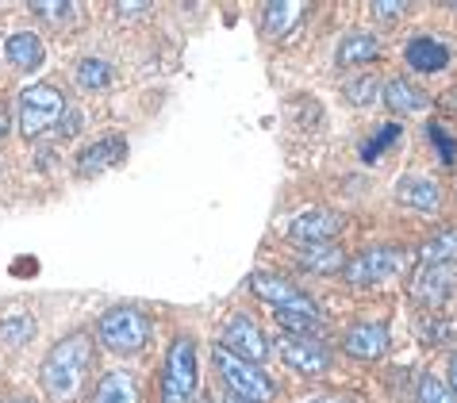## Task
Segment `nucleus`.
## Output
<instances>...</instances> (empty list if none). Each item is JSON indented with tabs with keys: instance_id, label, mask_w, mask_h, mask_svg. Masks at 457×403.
Instances as JSON below:
<instances>
[{
	"instance_id": "1",
	"label": "nucleus",
	"mask_w": 457,
	"mask_h": 403,
	"mask_svg": "<svg viewBox=\"0 0 457 403\" xmlns=\"http://www.w3.org/2000/svg\"><path fill=\"white\" fill-rule=\"evenodd\" d=\"M93 365V334L73 331L62 342L50 346V354L39 369V384L50 403H73L85 392V376Z\"/></svg>"
},
{
	"instance_id": "2",
	"label": "nucleus",
	"mask_w": 457,
	"mask_h": 403,
	"mask_svg": "<svg viewBox=\"0 0 457 403\" xmlns=\"http://www.w3.org/2000/svg\"><path fill=\"white\" fill-rule=\"evenodd\" d=\"M215 365H220V376H223V384H227V392H231V399H243V403H273L277 384H273V376L265 373L262 365L227 354L223 346L215 350Z\"/></svg>"
},
{
	"instance_id": "3",
	"label": "nucleus",
	"mask_w": 457,
	"mask_h": 403,
	"mask_svg": "<svg viewBox=\"0 0 457 403\" xmlns=\"http://www.w3.org/2000/svg\"><path fill=\"white\" fill-rule=\"evenodd\" d=\"M70 116L66 96L54 85H31L20 93V135L23 138H39L46 131H58V123Z\"/></svg>"
},
{
	"instance_id": "4",
	"label": "nucleus",
	"mask_w": 457,
	"mask_h": 403,
	"mask_svg": "<svg viewBox=\"0 0 457 403\" xmlns=\"http://www.w3.org/2000/svg\"><path fill=\"white\" fill-rule=\"evenodd\" d=\"M96 338L112 354H138L150 342V319L138 308H112L100 315Z\"/></svg>"
},
{
	"instance_id": "5",
	"label": "nucleus",
	"mask_w": 457,
	"mask_h": 403,
	"mask_svg": "<svg viewBox=\"0 0 457 403\" xmlns=\"http://www.w3.org/2000/svg\"><path fill=\"white\" fill-rule=\"evenodd\" d=\"M196 396V342L177 338L162 365V403H193Z\"/></svg>"
},
{
	"instance_id": "6",
	"label": "nucleus",
	"mask_w": 457,
	"mask_h": 403,
	"mask_svg": "<svg viewBox=\"0 0 457 403\" xmlns=\"http://www.w3.org/2000/svg\"><path fill=\"white\" fill-rule=\"evenodd\" d=\"M403 266H408V254L396 246H373L365 250V254H358L353 261H346V281L353 288H370V284H380L388 281V276H396Z\"/></svg>"
},
{
	"instance_id": "7",
	"label": "nucleus",
	"mask_w": 457,
	"mask_h": 403,
	"mask_svg": "<svg viewBox=\"0 0 457 403\" xmlns=\"http://www.w3.org/2000/svg\"><path fill=\"white\" fill-rule=\"evenodd\" d=\"M250 288H253V296L265 300L273 311H315V304L308 296L300 292L292 281H285V276H277L270 269H258L250 276Z\"/></svg>"
},
{
	"instance_id": "8",
	"label": "nucleus",
	"mask_w": 457,
	"mask_h": 403,
	"mask_svg": "<svg viewBox=\"0 0 457 403\" xmlns=\"http://www.w3.org/2000/svg\"><path fill=\"white\" fill-rule=\"evenodd\" d=\"M277 358H281L288 369H296L303 376H315V373H327L331 369V350L323 342H315V338H296V334H285L281 342H277Z\"/></svg>"
},
{
	"instance_id": "9",
	"label": "nucleus",
	"mask_w": 457,
	"mask_h": 403,
	"mask_svg": "<svg viewBox=\"0 0 457 403\" xmlns=\"http://www.w3.org/2000/svg\"><path fill=\"white\" fill-rule=\"evenodd\" d=\"M223 350L243 361H253V365H262L270 358V342H265L262 326L253 323L250 315H235V319L223 326Z\"/></svg>"
},
{
	"instance_id": "10",
	"label": "nucleus",
	"mask_w": 457,
	"mask_h": 403,
	"mask_svg": "<svg viewBox=\"0 0 457 403\" xmlns=\"http://www.w3.org/2000/svg\"><path fill=\"white\" fill-rule=\"evenodd\" d=\"M338 231H342V216H335V211H327V208H308L292 219L288 238L300 246H327Z\"/></svg>"
},
{
	"instance_id": "11",
	"label": "nucleus",
	"mask_w": 457,
	"mask_h": 403,
	"mask_svg": "<svg viewBox=\"0 0 457 403\" xmlns=\"http://www.w3.org/2000/svg\"><path fill=\"white\" fill-rule=\"evenodd\" d=\"M457 288V269L453 266H423L411 276V296L427 308H442Z\"/></svg>"
},
{
	"instance_id": "12",
	"label": "nucleus",
	"mask_w": 457,
	"mask_h": 403,
	"mask_svg": "<svg viewBox=\"0 0 457 403\" xmlns=\"http://www.w3.org/2000/svg\"><path fill=\"white\" fill-rule=\"evenodd\" d=\"M123 158H127V138H123V135H104V138H96L93 146L81 150V158H78V177H96V173L120 166Z\"/></svg>"
},
{
	"instance_id": "13",
	"label": "nucleus",
	"mask_w": 457,
	"mask_h": 403,
	"mask_svg": "<svg viewBox=\"0 0 457 403\" xmlns=\"http://www.w3.org/2000/svg\"><path fill=\"white\" fill-rule=\"evenodd\" d=\"M342 350H346L353 361H377L388 354V331L380 323H358L342 338Z\"/></svg>"
},
{
	"instance_id": "14",
	"label": "nucleus",
	"mask_w": 457,
	"mask_h": 403,
	"mask_svg": "<svg viewBox=\"0 0 457 403\" xmlns=\"http://www.w3.org/2000/svg\"><path fill=\"white\" fill-rule=\"evenodd\" d=\"M396 200L403 208H411V211L435 216V211L442 208V188H438V181L419 177V173H408V177L396 185Z\"/></svg>"
},
{
	"instance_id": "15",
	"label": "nucleus",
	"mask_w": 457,
	"mask_h": 403,
	"mask_svg": "<svg viewBox=\"0 0 457 403\" xmlns=\"http://www.w3.org/2000/svg\"><path fill=\"white\" fill-rule=\"evenodd\" d=\"M403 58H408V66L419 70V73H438L450 66V46L430 39V35H419V39L408 43V50H403Z\"/></svg>"
},
{
	"instance_id": "16",
	"label": "nucleus",
	"mask_w": 457,
	"mask_h": 403,
	"mask_svg": "<svg viewBox=\"0 0 457 403\" xmlns=\"http://www.w3.org/2000/svg\"><path fill=\"white\" fill-rule=\"evenodd\" d=\"M380 96H385V104L392 116H400V119H408V116H419V111H427V93H419L411 81H403V78H392L385 81V89H380Z\"/></svg>"
},
{
	"instance_id": "17",
	"label": "nucleus",
	"mask_w": 457,
	"mask_h": 403,
	"mask_svg": "<svg viewBox=\"0 0 457 403\" xmlns=\"http://www.w3.org/2000/svg\"><path fill=\"white\" fill-rule=\"evenodd\" d=\"M93 403H138V381L123 369H112V373L100 376Z\"/></svg>"
},
{
	"instance_id": "18",
	"label": "nucleus",
	"mask_w": 457,
	"mask_h": 403,
	"mask_svg": "<svg viewBox=\"0 0 457 403\" xmlns=\"http://www.w3.org/2000/svg\"><path fill=\"white\" fill-rule=\"evenodd\" d=\"M4 54L16 62L20 70H39L43 66V58H46V50H43V39L35 31H16L12 39L4 43Z\"/></svg>"
},
{
	"instance_id": "19",
	"label": "nucleus",
	"mask_w": 457,
	"mask_h": 403,
	"mask_svg": "<svg viewBox=\"0 0 457 403\" xmlns=\"http://www.w3.org/2000/svg\"><path fill=\"white\" fill-rule=\"evenodd\" d=\"M377 54H380L377 35L353 31V35H346V39L338 43V54H335V62H338V66H365V62H373Z\"/></svg>"
},
{
	"instance_id": "20",
	"label": "nucleus",
	"mask_w": 457,
	"mask_h": 403,
	"mask_svg": "<svg viewBox=\"0 0 457 403\" xmlns=\"http://www.w3.org/2000/svg\"><path fill=\"white\" fill-rule=\"evenodd\" d=\"M300 269H308V273H346V254L331 243L327 246H303Z\"/></svg>"
},
{
	"instance_id": "21",
	"label": "nucleus",
	"mask_w": 457,
	"mask_h": 403,
	"mask_svg": "<svg viewBox=\"0 0 457 403\" xmlns=\"http://www.w3.org/2000/svg\"><path fill=\"white\" fill-rule=\"evenodd\" d=\"M303 4H296V0H277V4H265V31L273 35V39H281V35H288L292 31V23H300V16H303Z\"/></svg>"
},
{
	"instance_id": "22",
	"label": "nucleus",
	"mask_w": 457,
	"mask_h": 403,
	"mask_svg": "<svg viewBox=\"0 0 457 403\" xmlns=\"http://www.w3.org/2000/svg\"><path fill=\"white\" fill-rule=\"evenodd\" d=\"M457 261V231H442L423 246V266H453Z\"/></svg>"
},
{
	"instance_id": "23",
	"label": "nucleus",
	"mask_w": 457,
	"mask_h": 403,
	"mask_svg": "<svg viewBox=\"0 0 457 403\" xmlns=\"http://www.w3.org/2000/svg\"><path fill=\"white\" fill-rule=\"evenodd\" d=\"M380 89H385V85H380V81L373 78V73H361V78L346 81V89H342V93H346V100H350L353 108H370L373 100L380 96Z\"/></svg>"
},
{
	"instance_id": "24",
	"label": "nucleus",
	"mask_w": 457,
	"mask_h": 403,
	"mask_svg": "<svg viewBox=\"0 0 457 403\" xmlns=\"http://www.w3.org/2000/svg\"><path fill=\"white\" fill-rule=\"evenodd\" d=\"M0 338H4L8 346H23L35 338V319L31 315H4L0 319Z\"/></svg>"
},
{
	"instance_id": "25",
	"label": "nucleus",
	"mask_w": 457,
	"mask_h": 403,
	"mask_svg": "<svg viewBox=\"0 0 457 403\" xmlns=\"http://www.w3.org/2000/svg\"><path fill=\"white\" fill-rule=\"evenodd\" d=\"M78 85L81 89H108L112 85V66L100 58H85L78 66Z\"/></svg>"
},
{
	"instance_id": "26",
	"label": "nucleus",
	"mask_w": 457,
	"mask_h": 403,
	"mask_svg": "<svg viewBox=\"0 0 457 403\" xmlns=\"http://www.w3.org/2000/svg\"><path fill=\"white\" fill-rule=\"evenodd\" d=\"M415 399L419 403H457V396L438 381V376H430V373H423L415 381Z\"/></svg>"
},
{
	"instance_id": "27",
	"label": "nucleus",
	"mask_w": 457,
	"mask_h": 403,
	"mask_svg": "<svg viewBox=\"0 0 457 403\" xmlns=\"http://www.w3.org/2000/svg\"><path fill=\"white\" fill-rule=\"evenodd\" d=\"M419 338L430 346H446L450 338H457V319H427L419 323Z\"/></svg>"
},
{
	"instance_id": "28",
	"label": "nucleus",
	"mask_w": 457,
	"mask_h": 403,
	"mask_svg": "<svg viewBox=\"0 0 457 403\" xmlns=\"http://www.w3.org/2000/svg\"><path fill=\"white\" fill-rule=\"evenodd\" d=\"M31 12L35 16H43V20H50V23H62V20L73 16V4H66V0H58V4H50V0H35Z\"/></svg>"
},
{
	"instance_id": "29",
	"label": "nucleus",
	"mask_w": 457,
	"mask_h": 403,
	"mask_svg": "<svg viewBox=\"0 0 457 403\" xmlns=\"http://www.w3.org/2000/svg\"><path fill=\"white\" fill-rule=\"evenodd\" d=\"M392 138H400V123H388V127L380 131V135L373 138V143H365V146H361V158H365V161H373V158L380 154V150H385V146L392 143Z\"/></svg>"
},
{
	"instance_id": "30",
	"label": "nucleus",
	"mask_w": 457,
	"mask_h": 403,
	"mask_svg": "<svg viewBox=\"0 0 457 403\" xmlns=\"http://www.w3.org/2000/svg\"><path fill=\"white\" fill-rule=\"evenodd\" d=\"M373 12H377L380 20H400L403 12H408V4H403V0H396V4H392V0H377Z\"/></svg>"
},
{
	"instance_id": "31",
	"label": "nucleus",
	"mask_w": 457,
	"mask_h": 403,
	"mask_svg": "<svg viewBox=\"0 0 457 403\" xmlns=\"http://www.w3.org/2000/svg\"><path fill=\"white\" fill-rule=\"evenodd\" d=\"M430 135L438 138V146H442V158H446V161H453V143H450L446 135H442V127H430Z\"/></svg>"
},
{
	"instance_id": "32",
	"label": "nucleus",
	"mask_w": 457,
	"mask_h": 403,
	"mask_svg": "<svg viewBox=\"0 0 457 403\" xmlns=\"http://www.w3.org/2000/svg\"><path fill=\"white\" fill-rule=\"evenodd\" d=\"M143 12H150L146 4H116V16H143Z\"/></svg>"
},
{
	"instance_id": "33",
	"label": "nucleus",
	"mask_w": 457,
	"mask_h": 403,
	"mask_svg": "<svg viewBox=\"0 0 457 403\" xmlns=\"http://www.w3.org/2000/svg\"><path fill=\"white\" fill-rule=\"evenodd\" d=\"M4 135H8V104L0 100V138H4Z\"/></svg>"
},
{
	"instance_id": "34",
	"label": "nucleus",
	"mask_w": 457,
	"mask_h": 403,
	"mask_svg": "<svg viewBox=\"0 0 457 403\" xmlns=\"http://www.w3.org/2000/svg\"><path fill=\"white\" fill-rule=\"evenodd\" d=\"M450 392L457 396V354L450 358Z\"/></svg>"
},
{
	"instance_id": "35",
	"label": "nucleus",
	"mask_w": 457,
	"mask_h": 403,
	"mask_svg": "<svg viewBox=\"0 0 457 403\" xmlns=\"http://www.w3.org/2000/svg\"><path fill=\"white\" fill-rule=\"evenodd\" d=\"M315 403H353V399H346V396H327V399H315Z\"/></svg>"
},
{
	"instance_id": "36",
	"label": "nucleus",
	"mask_w": 457,
	"mask_h": 403,
	"mask_svg": "<svg viewBox=\"0 0 457 403\" xmlns=\"http://www.w3.org/2000/svg\"><path fill=\"white\" fill-rule=\"evenodd\" d=\"M16 403H28V399H16Z\"/></svg>"
},
{
	"instance_id": "37",
	"label": "nucleus",
	"mask_w": 457,
	"mask_h": 403,
	"mask_svg": "<svg viewBox=\"0 0 457 403\" xmlns=\"http://www.w3.org/2000/svg\"><path fill=\"white\" fill-rule=\"evenodd\" d=\"M231 403H243V399H231Z\"/></svg>"
},
{
	"instance_id": "38",
	"label": "nucleus",
	"mask_w": 457,
	"mask_h": 403,
	"mask_svg": "<svg viewBox=\"0 0 457 403\" xmlns=\"http://www.w3.org/2000/svg\"><path fill=\"white\" fill-rule=\"evenodd\" d=\"M200 403H208V399H200Z\"/></svg>"
}]
</instances>
